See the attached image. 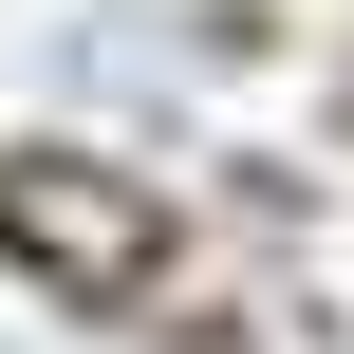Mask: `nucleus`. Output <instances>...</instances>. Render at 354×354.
Instances as JSON below:
<instances>
[{
  "label": "nucleus",
  "instance_id": "1",
  "mask_svg": "<svg viewBox=\"0 0 354 354\" xmlns=\"http://www.w3.org/2000/svg\"><path fill=\"white\" fill-rule=\"evenodd\" d=\"M0 261H37L56 299H131L168 261V205L149 168H93V149H0Z\"/></svg>",
  "mask_w": 354,
  "mask_h": 354
}]
</instances>
